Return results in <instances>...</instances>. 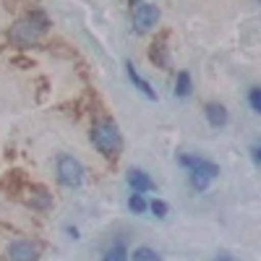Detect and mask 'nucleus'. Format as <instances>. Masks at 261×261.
<instances>
[{"label": "nucleus", "mask_w": 261, "mask_h": 261, "mask_svg": "<svg viewBox=\"0 0 261 261\" xmlns=\"http://www.w3.org/2000/svg\"><path fill=\"white\" fill-rule=\"evenodd\" d=\"M178 162L188 170V175H191V186L193 188H199L204 191L217 175H220V167H217L214 162L209 160H201V157H191V154H180Z\"/></svg>", "instance_id": "obj_1"}, {"label": "nucleus", "mask_w": 261, "mask_h": 261, "mask_svg": "<svg viewBox=\"0 0 261 261\" xmlns=\"http://www.w3.org/2000/svg\"><path fill=\"white\" fill-rule=\"evenodd\" d=\"M47 32V18L42 13H32L27 18H21L18 24L11 29V39L18 42V45H32V42Z\"/></svg>", "instance_id": "obj_2"}, {"label": "nucleus", "mask_w": 261, "mask_h": 261, "mask_svg": "<svg viewBox=\"0 0 261 261\" xmlns=\"http://www.w3.org/2000/svg\"><path fill=\"white\" fill-rule=\"evenodd\" d=\"M92 141H94V146L102 151V154L113 157V154H118V149H120V130H118L115 123L102 120L92 130Z\"/></svg>", "instance_id": "obj_3"}, {"label": "nucleus", "mask_w": 261, "mask_h": 261, "mask_svg": "<svg viewBox=\"0 0 261 261\" xmlns=\"http://www.w3.org/2000/svg\"><path fill=\"white\" fill-rule=\"evenodd\" d=\"M58 180L65 188H79L84 183V165L71 154L58 157Z\"/></svg>", "instance_id": "obj_4"}, {"label": "nucleus", "mask_w": 261, "mask_h": 261, "mask_svg": "<svg viewBox=\"0 0 261 261\" xmlns=\"http://www.w3.org/2000/svg\"><path fill=\"white\" fill-rule=\"evenodd\" d=\"M157 21H160V8L154 3H141L136 6L134 11V24L139 32H149L151 27H157Z\"/></svg>", "instance_id": "obj_5"}, {"label": "nucleus", "mask_w": 261, "mask_h": 261, "mask_svg": "<svg viewBox=\"0 0 261 261\" xmlns=\"http://www.w3.org/2000/svg\"><path fill=\"white\" fill-rule=\"evenodd\" d=\"M37 256H39V248L32 241H16V243L8 246V258L11 261H37Z\"/></svg>", "instance_id": "obj_6"}, {"label": "nucleus", "mask_w": 261, "mask_h": 261, "mask_svg": "<svg viewBox=\"0 0 261 261\" xmlns=\"http://www.w3.org/2000/svg\"><path fill=\"white\" fill-rule=\"evenodd\" d=\"M128 186L134 188V193H146V191H154V180H151L144 170H130V172H128Z\"/></svg>", "instance_id": "obj_7"}, {"label": "nucleus", "mask_w": 261, "mask_h": 261, "mask_svg": "<svg viewBox=\"0 0 261 261\" xmlns=\"http://www.w3.org/2000/svg\"><path fill=\"white\" fill-rule=\"evenodd\" d=\"M125 71H128V79L136 84V89H141V92H144V97H146V99H157V92L151 89V84H149V81H146V79L134 68V63H125Z\"/></svg>", "instance_id": "obj_8"}, {"label": "nucleus", "mask_w": 261, "mask_h": 261, "mask_svg": "<svg viewBox=\"0 0 261 261\" xmlns=\"http://www.w3.org/2000/svg\"><path fill=\"white\" fill-rule=\"evenodd\" d=\"M204 115H206L209 125H214V128H220V125L227 123V110H225V105H220V102H209L204 107Z\"/></svg>", "instance_id": "obj_9"}, {"label": "nucleus", "mask_w": 261, "mask_h": 261, "mask_svg": "<svg viewBox=\"0 0 261 261\" xmlns=\"http://www.w3.org/2000/svg\"><path fill=\"white\" fill-rule=\"evenodd\" d=\"M102 261H128V251H125V243H123V241L113 243L110 248L105 251V258H102Z\"/></svg>", "instance_id": "obj_10"}, {"label": "nucleus", "mask_w": 261, "mask_h": 261, "mask_svg": "<svg viewBox=\"0 0 261 261\" xmlns=\"http://www.w3.org/2000/svg\"><path fill=\"white\" fill-rule=\"evenodd\" d=\"M149 58L154 60V63L160 65V68H167V65H170V60H167V53H165V42H162V39L151 45V53H149Z\"/></svg>", "instance_id": "obj_11"}, {"label": "nucleus", "mask_w": 261, "mask_h": 261, "mask_svg": "<svg viewBox=\"0 0 261 261\" xmlns=\"http://www.w3.org/2000/svg\"><path fill=\"white\" fill-rule=\"evenodd\" d=\"M130 261H162L157 251H151L149 246H139L134 253H130Z\"/></svg>", "instance_id": "obj_12"}, {"label": "nucleus", "mask_w": 261, "mask_h": 261, "mask_svg": "<svg viewBox=\"0 0 261 261\" xmlns=\"http://www.w3.org/2000/svg\"><path fill=\"white\" fill-rule=\"evenodd\" d=\"M188 94H191V73L180 71L175 81V97H188Z\"/></svg>", "instance_id": "obj_13"}, {"label": "nucleus", "mask_w": 261, "mask_h": 261, "mask_svg": "<svg viewBox=\"0 0 261 261\" xmlns=\"http://www.w3.org/2000/svg\"><path fill=\"white\" fill-rule=\"evenodd\" d=\"M128 209L134 212V214H144L146 209H149V204H146V199L141 193H130V199H128Z\"/></svg>", "instance_id": "obj_14"}, {"label": "nucleus", "mask_w": 261, "mask_h": 261, "mask_svg": "<svg viewBox=\"0 0 261 261\" xmlns=\"http://www.w3.org/2000/svg\"><path fill=\"white\" fill-rule=\"evenodd\" d=\"M29 204L37 206V209H47V206H50V196H47L45 191H34L32 199H29Z\"/></svg>", "instance_id": "obj_15"}, {"label": "nucleus", "mask_w": 261, "mask_h": 261, "mask_svg": "<svg viewBox=\"0 0 261 261\" xmlns=\"http://www.w3.org/2000/svg\"><path fill=\"white\" fill-rule=\"evenodd\" d=\"M248 102H251V110H253V113H261V89H258V86H251Z\"/></svg>", "instance_id": "obj_16"}, {"label": "nucleus", "mask_w": 261, "mask_h": 261, "mask_svg": "<svg viewBox=\"0 0 261 261\" xmlns=\"http://www.w3.org/2000/svg\"><path fill=\"white\" fill-rule=\"evenodd\" d=\"M149 209L154 212V217H160V220H162V217H167V212H170V209H167V204H165V201H160V199L151 201V204H149Z\"/></svg>", "instance_id": "obj_17"}, {"label": "nucleus", "mask_w": 261, "mask_h": 261, "mask_svg": "<svg viewBox=\"0 0 261 261\" xmlns=\"http://www.w3.org/2000/svg\"><path fill=\"white\" fill-rule=\"evenodd\" d=\"M251 157H253V162H256V165L261 162V154H258V144H253V146H251Z\"/></svg>", "instance_id": "obj_18"}, {"label": "nucleus", "mask_w": 261, "mask_h": 261, "mask_svg": "<svg viewBox=\"0 0 261 261\" xmlns=\"http://www.w3.org/2000/svg\"><path fill=\"white\" fill-rule=\"evenodd\" d=\"M214 261H235V258H232V256H230V253H220V256H217V258H214Z\"/></svg>", "instance_id": "obj_19"}, {"label": "nucleus", "mask_w": 261, "mask_h": 261, "mask_svg": "<svg viewBox=\"0 0 261 261\" xmlns=\"http://www.w3.org/2000/svg\"><path fill=\"white\" fill-rule=\"evenodd\" d=\"M130 3H139V0H130Z\"/></svg>", "instance_id": "obj_20"}]
</instances>
